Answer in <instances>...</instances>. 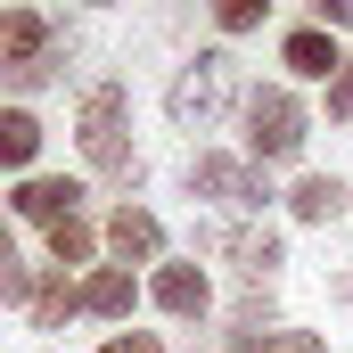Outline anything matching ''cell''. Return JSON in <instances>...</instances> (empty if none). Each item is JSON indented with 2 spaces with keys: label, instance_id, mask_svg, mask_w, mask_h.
<instances>
[{
  "label": "cell",
  "instance_id": "cell-14",
  "mask_svg": "<svg viewBox=\"0 0 353 353\" xmlns=\"http://www.w3.org/2000/svg\"><path fill=\"white\" fill-rule=\"evenodd\" d=\"M83 304V288H66V271H50L41 279V296H33V329H66V312Z\"/></svg>",
  "mask_w": 353,
  "mask_h": 353
},
{
  "label": "cell",
  "instance_id": "cell-16",
  "mask_svg": "<svg viewBox=\"0 0 353 353\" xmlns=\"http://www.w3.org/2000/svg\"><path fill=\"white\" fill-rule=\"evenodd\" d=\"M263 17H271V0H222V8H214L222 33H263Z\"/></svg>",
  "mask_w": 353,
  "mask_h": 353
},
{
  "label": "cell",
  "instance_id": "cell-5",
  "mask_svg": "<svg viewBox=\"0 0 353 353\" xmlns=\"http://www.w3.org/2000/svg\"><path fill=\"white\" fill-rule=\"evenodd\" d=\"M189 197H214V205H230V214H263V205H271V181L255 173V165H239V157L197 148V157H189Z\"/></svg>",
  "mask_w": 353,
  "mask_h": 353
},
{
  "label": "cell",
  "instance_id": "cell-18",
  "mask_svg": "<svg viewBox=\"0 0 353 353\" xmlns=\"http://www.w3.org/2000/svg\"><path fill=\"white\" fill-rule=\"evenodd\" d=\"M329 123H353V58H345V74L329 83Z\"/></svg>",
  "mask_w": 353,
  "mask_h": 353
},
{
  "label": "cell",
  "instance_id": "cell-1",
  "mask_svg": "<svg viewBox=\"0 0 353 353\" xmlns=\"http://www.w3.org/2000/svg\"><path fill=\"white\" fill-rule=\"evenodd\" d=\"M83 165L99 181H140V157H132V107H123V83H99V90H83Z\"/></svg>",
  "mask_w": 353,
  "mask_h": 353
},
{
  "label": "cell",
  "instance_id": "cell-4",
  "mask_svg": "<svg viewBox=\"0 0 353 353\" xmlns=\"http://www.w3.org/2000/svg\"><path fill=\"white\" fill-rule=\"evenodd\" d=\"M58 74V17L50 8H8L0 17V83L33 90Z\"/></svg>",
  "mask_w": 353,
  "mask_h": 353
},
{
  "label": "cell",
  "instance_id": "cell-7",
  "mask_svg": "<svg viewBox=\"0 0 353 353\" xmlns=\"http://www.w3.org/2000/svg\"><path fill=\"white\" fill-rule=\"evenodd\" d=\"M148 296H157L173 321H205V312H214V279H205L197 263H165L157 279H148Z\"/></svg>",
  "mask_w": 353,
  "mask_h": 353
},
{
  "label": "cell",
  "instance_id": "cell-12",
  "mask_svg": "<svg viewBox=\"0 0 353 353\" xmlns=\"http://www.w3.org/2000/svg\"><path fill=\"white\" fill-rule=\"evenodd\" d=\"M230 263H239L247 288H263L271 271L288 263V247H279V230H239V239H230Z\"/></svg>",
  "mask_w": 353,
  "mask_h": 353
},
{
  "label": "cell",
  "instance_id": "cell-15",
  "mask_svg": "<svg viewBox=\"0 0 353 353\" xmlns=\"http://www.w3.org/2000/svg\"><path fill=\"white\" fill-rule=\"evenodd\" d=\"M90 247H99V239H90V222H83V214L50 230V263H58V271H66V263H90Z\"/></svg>",
  "mask_w": 353,
  "mask_h": 353
},
{
  "label": "cell",
  "instance_id": "cell-9",
  "mask_svg": "<svg viewBox=\"0 0 353 353\" xmlns=\"http://www.w3.org/2000/svg\"><path fill=\"white\" fill-rule=\"evenodd\" d=\"M74 197H83L74 181H50V173H33L25 189H17V197H8V205H17L25 222H50V230H58V222H74Z\"/></svg>",
  "mask_w": 353,
  "mask_h": 353
},
{
  "label": "cell",
  "instance_id": "cell-11",
  "mask_svg": "<svg viewBox=\"0 0 353 353\" xmlns=\"http://www.w3.org/2000/svg\"><path fill=\"white\" fill-rule=\"evenodd\" d=\"M132 304H140V279H132L123 263H107V271H90V279H83V312H107V321H123Z\"/></svg>",
  "mask_w": 353,
  "mask_h": 353
},
{
  "label": "cell",
  "instance_id": "cell-2",
  "mask_svg": "<svg viewBox=\"0 0 353 353\" xmlns=\"http://www.w3.org/2000/svg\"><path fill=\"white\" fill-rule=\"evenodd\" d=\"M304 140H312V115H304V99L288 83H263L247 99V157L255 165H288V157H304Z\"/></svg>",
  "mask_w": 353,
  "mask_h": 353
},
{
  "label": "cell",
  "instance_id": "cell-10",
  "mask_svg": "<svg viewBox=\"0 0 353 353\" xmlns=\"http://www.w3.org/2000/svg\"><path fill=\"white\" fill-rule=\"evenodd\" d=\"M345 197H353V189H345L337 173H304L296 189H288V214H296V222H337Z\"/></svg>",
  "mask_w": 353,
  "mask_h": 353
},
{
  "label": "cell",
  "instance_id": "cell-13",
  "mask_svg": "<svg viewBox=\"0 0 353 353\" xmlns=\"http://www.w3.org/2000/svg\"><path fill=\"white\" fill-rule=\"evenodd\" d=\"M33 157H41V123L25 107H0V173H25Z\"/></svg>",
  "mask_w": 353,
  "mask_h": 353
},
{
  "label": "cell",
  "instance_id": "cell-8",
  "mask_svg": "<svg viewBox=\"0 0 353 353\" xmlns=\"http://www.w3.org/2000/svg\"><path fill=\"white\" fill-rule=\"evenodd\" d=\"M107 247H115L123 271H132V263H157V255H165V222H157L148 205H123V214L107 222Z\"/></svg>",
  "mask_w": 353,
  "mask_h": 353
},
{
  "label": "cell",
  "instance_id": "cell-3",
  "mask_svg": "<svg viewBox=\"0 0 353 353\" xmlns=\"http://www.w3.org/2000/svg\"><path fill=\"white\" fill-rule=\"evenodd\" d=\"M230 90H239V58H230V50H197V58L173 74L165 107H173V123H181V132H205V123H222Z\"/></svg>",
  "mask_w": 353,
  "mask_h": 353
},
{
  "label": "cell",
  "instance_id": "cell-6",
  "mask_svg": "<svg viewBox=\"0 0 353 353\" xmlns=\"http://www.w3.org/2000/svg\"><path fill=\"white\" fill-rule=\"evenodd\" d=\"M279 66H288L296 83H337V74H345V50H337L321 25H296V33L279 41Z\"/></svg>",
  "mask_w": 353,
  "mask_h": 353
},
{
  "label": "cell",
  "instance_id": "cell-22",
  "mask_svg": "<svg viewBox=\"0 0 353 353\" xmlns=\"http://www.w3.org/2000/svg\"><path fill=\"white\" fill-rule=\"evenodd\" d=\"M230 353H255V345H230Z\"/></svg>",
  "mask_w": 353,
  "mask_h": 353
},
{
  "label": "cell",
  "instance_id": "cell-20",
  "mask_svg": "<svg viewBox=\"0 0 353 353\" xmlns=\"http://www.w3.org/2000/svg\"><path fill=\"white\" fill-rule=\"evenodd\" d=\"M99 353H165V345H157L148 329H123V337H107V345H99Z\"/></svg>",
  "mask_w": 353,
  "mask_h": 353
},
{
  "label": "cell",
  "instance_id": "cell-21",
  "mask_svg": "<svg viewBox=\"0 0 353 353\" xmlns=\"http://www.w3.org/2000/svg\"><path fill=\"white\" fill-rule=\"evenodd\" d=\"M8 263H17V239H8V222H0V271H8Z\"/></svg>",
  "mask_w": 353,
  "mask_h": 353
},
{
  "label": "cell",
  "instance_id": "cell-17",
  "mask_svg": "<svg viewBox=\"0 0 353 353\" xmlns=\"http://www.w3.org/2000/svg\"><path fill=\"white\" fill-rule=\"evenodd\" d=\"M255 353H329V337H312V329H271V337H255Z\"/></svg>",
  "mask_w": 353,
  "mask_h": 353
},
{
  "label": "cell",
  "instance_id": "cell-19",
  "mask_svg": "<svg viewBox=\"0 0 353 353\" xmlns=\"http://www.w3.org/2000/svg\"><path fill=\"white\" fill-rule=\"evenodd\" d=\"M312 25H321V33H337V25H353V0H312Z\"/></svg>",
  "mask_w": 353,
  "mask_h": 353
}]
</instances>
